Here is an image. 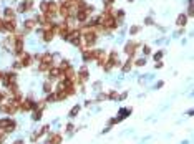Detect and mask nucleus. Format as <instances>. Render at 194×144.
<instances>
[{"instance_id": "1", "label": "nucleus", "mask_w": 194, "mask_h": 144, "mask_svg": "<svg viewBox=\"0 0 194 144\" xmlns=\"http://www.w3.org/2000/svg\"><path fill=\"white\" fill-rule=\"evenodd\" d=\"M40 10L43 12V15H45V17H48V18H53L55 13L58 12V5H56L55 2H42V3H40Z\"/></svg>"}, {"instance_id": "2", "label": "nucleus", "mask_w": 194, "mask_h": 144, "mask_svg": "<svg viewBox=\"0 0 194 144\" xmlns=\"http://www.w3.org/2000/svg\"><path fill=\"white\" fill-rule=\"evenodd\" d=\"M81 37H83V40H85L88 48H91L95 45V41H96V32H95V28H90V26L81 32Z\"/></svg>"}, {"instance_id": "3", "label": "nucleus", "mask_w": 194, "mask_h": 144, "mask_svg": "<svg viewBox=\"0 0 194 144\" xmlns=\"http://www.w3.org/2000/svg\"><path fill=\"white\" fill-rule=\"evenodd\" d=\"M113 66H120V60H118V53L111 52L110 53V56L106 58V61H105V65H103V68H105V71H111V68Z\"/></svg>"}, {"instance_id": "4", "label": "nucleus", "mask_w": 194, "mask_h": 144, "mask_svg": "<svg viewBox=\"0 0 194 144\" xmlns=\"http://www.w3.org/2000/svg\"><path fill=\"white\" fill-rule=\"evenodd\" d=\"M42 63H40V71H48L50 68H52V63H53V55H50V53H45V55H42Z\"/></svg>"}, {"instance_id": "5", "label": "nucleus", "mask_w": 194, "mask_h": 144, "mask_svg": "<svg viewBox=\"0 0 194 144\" xmlns=\"http://www.w3.org/2000/svg\"><path fill=\"white\" fill-rule=\"evenodd\" d=\"M15 121H12V119H0V129L5 132H12L15 129Z\"/></svg>"}, {"instance_id": "6", "label": "nucleus", "mask_w": 194, "mask_h": 144, "mask_svg": "<svg viewBox=\"0 0 194 144\" xmlns=\"http://www.w3.org/2000/svg\"><path fill=\"white\" fill-rule=\"evenodd\" d=\"M18 56H20V58H18V63H20V66H30V65H32V56H30L28 53L22 52Z\"/></svg>"}, {"instance_id": "7", "label": "nucleus", "mask_w": 194, "mask_h": 144, "mask_svg": "<svg viewBox=\"0 0 194 144\" xmlns=\"http://www.w3.org/2000/svg\"><path fill=\"white\" fill-rule=\"evenodd\" d=\"M14 40H15V38H14V33H12L10 37H7V38L2 41L3 48H5V50H12V52H14V46H15V41H14Z\"/></svg>"}, {"instance_id": "8", "label": "nucleus", "mask_w": 194, "mask_h": 144, "mask_svg": "<svg viewBox=\"0 0 194 144\" xmlns=\"http://www.w3.org/2000/svg\"><path fill=\"white\" fill-rule=\"evenodd\" d=\"M15 28H17L15 20H3V30H5V32L15 33Z\"/></svg>"}, {"instance_id": "9", "label": "nucleus", "mask_w": 194, "mask_h": 144, "mask_svg": "<svg viewBox=\"0 0 194 144\" xmlns=\"http://www.w3.org/2000/svg\"><path fill=\"white\" fill-rule=\"evenodd\" d=\"M136 50H138V43H134V41H129V43H126V46H125V53H126L128 56H133Z\"/></svg>"}, {"instance_id": "10", "label": "nucleus", "mask_w": 194, "mask_h": 144, "mask_svg": "<svg viewBox=\"0 0 194 144\" xmlns=\"http://www.w3.org/2000/svg\"><path fill=\"white\" fill-rule=\"evenodd\" d=\"M15 78H17V75H15L14 71H10V73H3V76H2V79H3V85H5V86L10 85V83H14Z\"/></svg>"}, {"instance_id": "11", "label": "nucleus", "mask_w": 194, "mask_h": 144, "mask_svg": "<svg viewBox=\"0 0 194 144\" xmlns=\"http://www.w3.org/2000/svg\"><path fill=\"white\" fill-rule=\"evenodd\" d=\"M32 7H33V2L32 0H25V2H22L20 5H18V12L20 13L28 12V10H32Z\"/></svg>"}, {"instance_id": "12", "label": "nucleus", "mask_w": 194, "mask_h": 144, "mask_svg": "<svg viewBox=\"0 0 194 144\" xmlns=\"http://www.w3.org/2000/svg\"><path fill=\"white\" fill-rule=\"evenodd\" d=\"M0 111L5 113V114H14L17 111V106H14L12 103H8V105H2L0 106Z\"/></svg>"}, {"instance_id": "13", "label": "nucleus", "mask_w": 194, "mask_h": 144, "mask_svg": "<svg viewBox=\"0 0 194 144\" xmlns=\"http://www.w3.org/2000/svg\"><path fill=\"white\" fill-rule=\"evenodd\" d=\"M42 33H43L42 37H43V40H45V41H52V40H53V37H55V30H53V28H45Z\"/></svg>"}, {"instance_id": "14", "label": "nucleus", "mask_w": 194, "mask_h": 144, "mask_svg": "<svg viewBox=\"0 0 194 144\" xmlns=\"http://www.w3.org/2000/svg\"><path fill=\"white\" fill-rule=\"evenodd\" d=\"M35 26H37V20H35V18H28V20L23 22V28H25L27 32H32Z\"/></svg>"}, {"instance_id": "15", "label": "nucleus", "mask_w": 194, "mask_h": 144, "mask_svg": "<svg viewBox=\"0 0 194 144\" xmlns=\"http://www.w3.org/2000/svg\"><path fill=\"white\" fill-rule=\"evenodd\" d=\"M91 60H95V52L93 50H90V48L83 50V61L88 63V61H91Z\"/></svg>"}, {"instance_id": "16", "label": "nucleus", "mask_w": 194, "mask_h": 144, "mask_svg": "<svg viewBox=\"0 0 194 144\" xmlns=\"http://www.w3.org/2000/svg\"><path fill=\"white\" fill-rule=\"evenodd\" d=\"M76 78H78V81H86L88 79V70H86V66H81V70H80V73L76 75Z\"/></svg>"}, {"instance_id": "17", "label": "nucleus", "mask_w": 194, "mask_h": 144, "mask_svg": "<svg viewBox=\"0 0 194 144\" xmlns=\"http://www.w3.org/2000/svg\"><path fill=\"white\" fill-rule=\"evenodd\" d=\"M61 143V136L60 134H50L47 139V144H60Z\"/></svg>"}, {"instance_id": "18", "label": "nucleus", "mask_w": 194, "mask_h": 144, "mask_svg": "<svg viewBox=\"0 0 194 144\" xmlns=\"http://www.w3.org/2000/svg\"><path fill=\"white\" fill-rule=\"evenodd\" d=\"M48 73H50V79H53V78H60V76H61L60 68H50V70H48Z\"/></svg>"}, {"instance_id": "19", "label": "nucleus", "mask_w": 194, "mask_h": 144, "mask_svg": "<svg viewBox=\"0 0 194 144\" xmlns=\"http://www.w3.org/2000/svg\"><path fill=\"white\" fill-rule=\"evenodd\" d=\"M5 20H15V10L14 8H5Z\"/></svg>"}, {"instance_id": "20", "label": "nucleus", "mask_w": 194, "mask_h": 144, "mask_svg": "<svg viewBox=\"0 0 194 144\" xmlns=\"http://www.w3.org/2000/svg\"><path fill=\"white\" fill-rule=\"evenodd\" d=\"M186 22H187V17L184 15V13H181L179 17H178V20H176L178 25H186Z\"/></svg>"}, {"instance_id": "21", "label": "nucleus", "mask_w": 194, "mask_h": 144, "mask_svg": "<svg viewBox=\"0 0 194 144\" xmlns=\"http://www.w3.org/2000/svg\"><path fill=\"white\" fill-rule=\"evenodd\" d=\"M68 98V94L65 91H58L56 93V101H63V99H67Z\"/></svg>"}, {"instance_id": "22", "label": "nucleus", "mask_w": 194, "mask_h": 144, "mask_svg": "<svg viewBox=\"0 0 194 144\" xmlns=\"http://www.w3.org/2000/svg\"><path fill=\"white\" fill-rule=\"evenodd\" d=\"M68 68H70V63H68L67 60H63V61H61V63H60V71L63 73V71H65V70H68Z\"/></svg>"}, {"instance_id": "23", "label": "nucleus", "mask_w": 194, "mask_h": 144, "mask_svg": "<svg viewBox=\"0 0 194 144\" xmlns=\"http://www.w3.org/2000/svg\"><path fill=\"white\" fill-rule=\"evenodd\" d=\"M106 98H110V99H116V101H118V98H120V94H118L116 91H110V93L106 94Z\"/></svg>"}, {"instance_id": "24", "label": "nucleus", "mask_w": 194, "mask_h": 144, "mask_svg": "<svg viewBox=\"0 0 194 144\" xmlns=\"http://www.w3.org/2000/svg\"><path fill=\"white\" fill-rule=\"evenodd\" d=\"M78 111H80V106H78V105L73 106V108H71V111H70V116H71V118H75V116L78 114Z\"/></svg>"}, {"instance_id": "25", "label": "nucleus", "mask_w": 194, "mask_h": 144, "mask_svg": "<svg viewBox=\"0 0 194 144\" xmlns=\"http://www.w3.org/2000/svg\"><path fill=\"white\" fill-rule=\"evenodd\" d=\"M47 103H53V101H56V94H53V93H48L47 99H45Z\"/></svg>"}, {"instance_id": "26", "label": "nucleus", "mask_w": 194, "mask_h": 144, "mask_svg": "<svg viewBox=\"0 0 194 144\" xmlns=\"http://www.w3.org/2000/svg\"><path fill=\"white\" fill-rule=\"evenodd\" d=\"M131 65H133V63H131V60H128L126 63L123 65V73H128V71H129V68H131Z\"/></svg>"}, {"instance_id": "27", "label": "nucleus", "mask_w": 194, "mask_h": 144, "mask_svg": "<svg viewBox=\"0 0 194 144\" xmlns=\"http://www.w3.org/2000/svg\"><path fill=\"white\" fill-rule=\"evenodd\" d=\"M43 91H45V93L52 91V83H50V81H45V85H43Z\"/></svg>"}, {"instance_id": "28", "label": "nucleus", "mask_w": 194, "mask_h": 144, "mask_svg": "<svg viewBox=\"0 0 194 144\" xmlns=\"http://www.w3.org/2000/svg\"><path fill=\"white\" fill-rule=\"evenodd\" d=\"M32 118L35 119V121H38V119H42V111H38V109H35V113H33V116Z\"/></svg>"}, {"instance_id": "29", "label": "nucleus", "mask_w": 194, "mask_h": 144, "mask_svg": "<svg viewBox=\"0 0 194 144\" xmlns=\"http://www.w3.org/2000/svg\"><path fill=\"white\" fill-rule=\"evenodd\" d=\"M123 17H125V12H123V10H118V12H116V17H114V18H116V20H121Z\"/></svg>"}, {"instance_id": "30", "label": "nucleus", "mask_w": 194, "mask_h": 144, "mask_svg": "<svg viewBox=\"0 0 194 144\" xmlns=\"http://www.w3.org/2000/svg\"><path fill=\"white\" fill-rule=\"evenodd\" d=\"M138 32H140V26H136V25L131 26V30H129V33H131V35H136Z\"/></svg>"}, {"instance_id": "31", "label": "nucleus", "mask_w": 194, "mask_h": 144, "mask_svg": "<svg viewBox=\"0 0 194 144\" xmlns=\"http://www.w3.org/2000/svg\"><path fill=\"white\" fill-rule=\"evenodd\" d=\"M161 58H163V52H158L154 55V60H161Z\"/></svg>"}, {"instance_id": "32", "label": "nucleus", "mask_w": 194, "mask_h": 144, "mask_svg": "<svg viewBox=\"0 0 194 144\" xmlns=\"http://www.w3.org/2000/svg\"><path fill=\"white\" fill-rule=\"evenodd\" d=\"M144 63H146V60H138V61H136V65L138 66H143Z\"/></svg>"}, {"instance_id": "33", "label": "nucleus", "mask_w": 194, "mask_h": 144, "mask_svg": "<svg viewBox=\"0 0 194 144\" xmlns=\"http://www.w3.org/2000/svg\"><path fill=\"white\" fill-rule=\"evenodd\" d=\"M67 131H68V132L73 131V124H71V123H70V124H67Z\"/></svg>"}, {"instance_id": "34", "label": "nucleus", "mask_w": 194, "mask_h": 144, "mask_svg": "<svg viewBox=\"0 0 194 144\" xmlns=\"http://www.w3.org/2000/svg\"><path fill=\"white\" fill-rule=\"evenodd\" d=\"M105 3H106V7H111V3H113V0H103Z\"/></svg>"}, {"instance_id": "35", "label": "nucleus", "mask_w": 194, "mask_h": 144, "mask_svg": "<svg viewBox=\"0 0 194 144\" xmlns=\"http://www.w3.org/2000/svg\"><path fill=\"white\" fill-rule=\"evenodd\" d=\"M144 53H146V55H149V53H151V50H149V46H144Z\"/></svg>"}, {"instance_id": "36", "label": "nucleus", "mask_w": 194, "mask_h": 144, "mask_svg": "<svg viewBox=\"0 0 194 144\" xmlns=\"http://www.w3.org/2000/svg\"><path fill=\"white\" fill-rule=\"evenodd\" d=\"M101 99H106V94H100L98 96V101H101Z\"/></svg>"}, {"instance_id": "37", "label": "nucleus", "mask_w": 194, "mask_h": 144, "mask_svg": "<svg viewBox=\"0 0 194 144\" xmlns=\"http://www.w3.org/2000/svg\"><path fill=\"white\" fill-rule=\"evenodd\" d=\"M146 25H153V20H151V18H146Z\"/></svg>"}, {"instance_id": "38", "label": "nucleus", "mask_w": 194, "mask_h": 144, "mask_svg": "<svg viewBox=\"0 0 194 144\" xmlns=\"http://www.w3.org/2000/svg\"><path fill=\"white\" fill-rule=\"evenodd\" d=\"M0 32H3V20H0Z\"/></svg>"}, {"instance_id": "39", "label": "nucleus", "mask_w": 194, "mask_h": 144, "mask_svg": "<svg viewBox=\"0 0 194 144\" xmlns=\"http://www.w3.org/2000/svg\"><path fill=\"white\" fill-rule=\"evenodd\" d=\"M2 99H3V93L0 91V103H2Z\"/></svg>"}, {"instance_id": "40", "label": "nucleus", "mask_w": 194, "mask_h": 144, "mask_svg": "<svg viewBox=\"0 0 194 144\" xmlns=\"http://www.w3.org/2000/svg\"><path fill=\"white\" fill-rule=\"evenodd\" d=\"M14 144H23V141H15Z\"/></svg>"}, {"instance_id": "41", "label": "nucleus", "mask_w": 194, "mask_h": 144, "mask_svg": "<svg viewBox=\"0 0 194 144\" xmlns=\"http://www.w3.org/2000/svg\"><path fill=\"white\" fill-rule=\"evenodd\" d=\"M2 76H3V73H2V71H0V79H2Z\"/></svg>"}]
</instances>
